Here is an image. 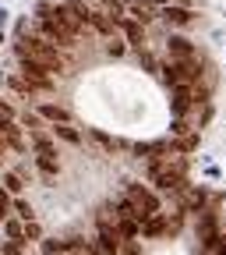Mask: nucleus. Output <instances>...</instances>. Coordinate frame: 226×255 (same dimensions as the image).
Here are the masks:
<instances>
[{
  "label": "nucleus",
  "instance_id": "1",
  "mask_svg": "<svg viewBox=\"0 0 226 255\" xmlns=\"http://www.w3.org/2000/svg\"><path fill=\"white\" fill-rule=\"evenodd\" d=\"M18 57L21 60H36L50 75H64V57L57 53V46L50 39H39V36H18Z\"/></svg>",
  "mask_w": 226,
  "mask_h": 255
},
{
  "label": "nucleus",
  "instance_id": "2",
  "mask_svg": "<svg viewBox=\"0 0 226 255\" xmlns=\"http://www.w3.org/2000/svg\"><path fill=\"white\" fill-rule=\"evenodd\" d=\"M127 199L135 202L138 209V220H149L159 213V199H155V191H149L145 184H127Z\"/></svg>",
  "mask_w": 226,
  "mask_h": 255
},
{
  "label": "nucleus",
  "instance_id": "3",
  "mask_svg": "<svg viewBox=\"0 0 226 255\" xmlns=\"http://www.w3.org/2000/svg\"><path fill=\"white\" fill-rule=\"evenodd\" d=\"M198 75H202V71H198L195 60H170V64H163L166 85H187V82H195Z\"/></svg>",
  "mask_w": 226,
  "mask_h": 255
},
{
  "label": "nucleus",
  "instance_id": "4",
  "mask_svg": "<svg viewBox=\"0 0 226 255\" xmlns=\"http://www.w3.org/2000/svg\"><path fill=\"white\" fill-rule=\"evenodd\" d=\"M21 82H25V89L46 92L53 85V75L43 68V64H36V60H21Z\"/></svg>",
  "mask_w": 226,
  "mask_h": 255
},
{
  "label": "nucleus",
  "instance_id": "5",
  "mask_svg": "<svg viewBox=\"0 0 226 255\" xmlns=\"http://www.w3.org/2000/svg\"><path fill=\"white\" fill-rule=\"evenodd\" d=\"M191 103H195V92H191L187 85H173V100H170L173 114H177V117H184V114L191 110Z\"/></svg>",
  "mask_w": 226,
  "mask_h": 255
},
{
  "label": "nucleus",
  "instance_id": "6",
  "mask_svg": "<svg viewBox=\"0 0 226 255\" xmlns=\"http://www.w3.org/2000/svg\"><path fill=\"white\" fill-rule=\"evenodd\" d=\"M99 252L103 255H120V234H117V227H99Z\"/></svg>",
  "mask_w": 226,
  "mask_h": 255
},
{
  "label": "nucleus",
  "instance_id": "7",
  "mask_svg": "<svg viewBox=\"0 0 226 255\" xmlns=\"http://www.w3.org/2000/svg\"><path fill=\"white\" fill-rule=\"evenodd\" d=\"M120 28H124V36H127V43H131V46H145V25L142 21H135V18H124L120 21Z\"/></svg>",
  "mask_w": 226,
  "mask_h": 255
},
{
  "label": "nucleus",
  "instance_id": "8",
  "mask_svg": "<svg viewBox=\"0 0 226 255\" xmlns=\"http://www.w3.org/2000/svg\"><path fill=\"white\" fill-rule=\"evenodd\" d=\"M170 57L173 60H195V46H191V39H184V36H170Z\"/></svg>",
  "mask_w": 226,
  "mask_h": 255
},
{
  "label": "nucleus",
  "instance_id": "9",
  "mask_svg": "<svg viewBox=\"0 0 226 255\" xmlns=\"http://www.w3.org/2000/svg\"><path fill=\"white\" fill-rule=\"evenodd\" d=\"M142 234H145V238H159V234H170V220H166L163 213L149 216V220L142 223Z\"/></svg>",
  "mask_w": 226,
  "mask_h": 255
},
{
  "label": "nucleus",
  "instance_id": "10",
  "mask_svg": "<svg viewBox=\"0 0 226 255\" xmlns=\"http://www.w3.org/2000/svg\"><path fill=\"white\" fill-rule=\"evenodd\" d=\"M39 117H43V121H53V124H68V121H71V114L64 110V107H57V103H43V107H39Z\"/></svg>",
  "mask_w": 226,
  "mask_h": 255
},
{
  "label": "nucleus",
  "instance_id": "11",
  "mask_svg": "<svg viewBox=\"0 0 226 255\" xmlns=\"http://www.w3.org/2000/svg\"><path fill=\"white\" fill-rule=\"evenodd\" d=\"M117 234H120V238H127V241L138 238V234H142V220H131V216L117 220Z\"/></svg>",
  "mask_w": 226,
  "mask_h": 255
},
{
  "label": "nucleus",
  "instance_id": "12",
  "mask_svg": "<svg viewBox=\"0 0 226 255\" xmlns=\"http://www.w3.org/2000/svg\"><path fill=\"white\" fill-rule=\"evenodd\" d=\"M36 167H39V174H46V177H57V170H60V163H57V156H53V152H39Z\"/></svg>",
  "mask_w": 226,
  "mask_h": 255
},
{
  "label": "nucleus",
  "instance_id": "13",
  "mask_svg": "<svg viewBox=\"0 0 226 255\" xmlns=\"http://www.w3.org/2000/svg\"><path fill=\"white\" fill-rule=\"evenodd\" d=\"M163 152H166V142H145V145L138 142V145H135V156H149V159L163 156Z\"/></svg>",
  "mask_w": 226,
  "mask_h": 255
},
{
  "label": "nucleus",
  "instance_id": "14",
  "mask_svg": "<svg viewBox=\"0 0 226 255\" xmlns=\"http://www.w3.org/2000/svg\"><path fill=\"white\" fill-rule=\"evenodd\" d=\"M163 18H166L170 25H187V21H191V11H187V7H163Z\"/></svg>",
  "mask_w": 226,
  "mask_h": 255
},
{
  "label": "nucleus",
  "instance_id": "15",
  "mask_svg": "<svg viewBox=\"0 0 226 255\" xmlns=\"http://www.w3.org/2000/svg\"><path fill=\"white\" fill-rule=\"evenodd\" d=\"M53 135H57V138H64V142H71V145H78V142H81V135L75 131V128H68V124H53Z\"/></svg>",
  "mask_w": 226,
  "mask_h": 255
},
{
  "label": "nucleus",
  "instance_id": "16",
  "mask_svg": "<svg viewBox=\"0 0 226 255\" xmlns=\"http://www.w3.org/2000/svg\"><path fill=\"white\" fill-rule=\"evenodd\" d=\"M43 231H39V223L36 220H25V241H39Z\"/></svg>",
  "mask_w": 226,
  "mask_h": 255
},
{
  "label": "nucleus",
  "instance_id": "17",
  "mask_svg": "<svg viewBox=\"0 0 226 255\" xmlns=\"http://www.w3.org/2000/svg\"><path fill=\"white\" fill-rule=\"evenodd\" d=\"M7 234H11V241H21V234H25V227L18 220H7Z\"/></svg>",
  "mask_w": 226,
  "mask_h": 255
},
{
  "label": "nucleus",
  "instance_id": "18",
  "mask_svg": "<svg viewBox=\"0 0 226 255\" xmlns=\"http://www.w3.org/2000/svg\"><path fill=\"white\" fill-rule=\"evenodd\" d=\"M202 202H205V191H191V199H187V209H198V213H202Z\"/></svg>",
  "mask_w": 226,
  "mask_h": 255
},
{
  "label": "nucleus",
  "instance_id": "19",
  "mask_svg": "<svg viewBox=\"0 0 226 255\" xmlns=\"http://www.w3.org/2000/svg\"><path fill=\"white\" fill-rule=\"evenodd\" d=\"M32 145H36V152H53V145H50L46 135H36V138H32Z\"/></svg>",
  "mask_w": 226,
  "mask_h": 255
},
{
  "label": "nucleus",
  "instance_id": "20",
  "mask_svg": "<svg viewBox=\"0 0 226 255\" xmlns=\"http://www.w3.org/2000/svg\"><path fill=\"white\" fill-rule=\"evenodd\" d=\"M4 188L11 191V195H14V191H21V177H18V174H7V177H4Z\"/></svg>",
  "mask_w": 226,
  "mask_h": 255
},
{
  "label": "nucleus",
  "instance_id": "21",
  "mask_svg": "<svg viewBox=\"0 0 226 255\" xmlns=\"http://www.w3.org/2000/svg\"><path fill=\"white\" fill-rule=\"evenodd\" d=\"M11 117H14V107L0 100V124H11Z\"/></svg>",
  "mask_w": 226,
  "mask_h": 255
},
{
  "label": "nucleus",
  "instance_id": "22",
  "mask_svg": "<svg viewBox=\"0 0 226 255\" xmlns=\"http://www.w3.org/2000/svg\"><path fill=\"white\" fill-rule=\"evenodd\" d=\"M14 213H18L21 220H32V206H28V202H21V199L14 202Z\"/></svg>",
  "mask_w": 226,
  "mask_h": 255
},
{
  "label": "nucleus",
  "instance_id": "23",
  "mask_svg": "<svg viewBox=\"0 0 226 255\" xmlns=\"http://www.w3.org/2000/svg\"><path fill=\"white\" fill-rule=\"evenodd\" d=\"M11 213V199H7V191H0V220H7Z\"/></svg>",
  "mask_w": 226,
  "mask_h": 255
},
{
  "label": "nucleus",
  "instance_id": "24",
  "mask_svg": "<svg viewBox=\"0 0 226 255\" xmlns=\"http://www.w3.org/2000/svg\"><path fill=\"white\" fill-rule=\"evenodd\" d=\"M0 255H21V241H7L4 248H0Z\"/></svg>",
  "mask_w": 226,
  "mask_h": 255
},
{
  "label": "nucleus",
  "instance_id": "25",
  "mask_svg": "<svg viewBox=\"0 0 226 255\" xmlns=\"http://www.w3.org/2000/svg\"><path fill=\"white\" fill-rule=\"evenodd\" d=\"M64 248H68V245H60V241H57V245H53V241H43V252H46V255H60Z\"/></svg>",
  "mask_w": 226,
  "mask_h": 255
},
{
  "label": "nucleus",
  "instance_id": "26",
  "mask_svg": "<svg viewBox=\"0 0 226 255\" xmlns=\"http://www.w3.org/2000/svg\"><path fill=\"white\" fill-rule=\"evenodd\" d=\"M195 145H198V135H187V138H184V142H180L177 149H184V152H191V149H195Z\"/></svg>",
  "mask_w": 226,
  "mask_h": 255
},
{
  "label": "nucleus",
  "instance_id": "27",
  "mask_svg": "<svg viewBox=\"0 0 226 255\" xmlns=\"http://www.w3.org/2000/svg\"><path fill=\"white\" fill-rule=\"evenodd\" d=\"M138 57H142V64H145V68H149V71H155V57H152V53H145V50H142Z\"/></svg>",
  "mask_w": 226,
  "mask_h": 255
},
{
  "label": "nucleus",
  "instance_id": "28",
  "mask_svg": "<svg viewBox=\"0 0 226 255\" xmlns=\"http://www.w3.org/2000/svg\"><path fill=\"white\" fill-rule=\"evenodd\" d=\"M21 121H25V124H28V128H39V114H25V117H21Z\"/></svg>",
  "mask_w": 226,
  "mask_h": 255
},
{
  "label": "nucleus",
  "instance_id": "29",
  "mask_svg": "<svg viewBox=\"0 0 226 255\" xmlns=\"http://www.w3.org/2000/svg\"><path fill=\"white\" fill-rule=\"evenodd\" d=\"M106 53H110V57H120V53H124V46H120V43H110V46H106Z\"/></svg>",
  "mask_w": 226,
  "mask_h": 255
},
{
  "label": "nucleus",
  "instance_id": "30",
  "mask_svg": "<svg viewBox=\"0 0 226 255\" xmlns=\"http://www.w3.org/2000/svg\"><path fill=\"white\" fill-rule=\"evenodd\" d=\"M124 255H138V245H135V241H127V245H124Z\"/></svg>",
  "mask_w": 226,
  "mask_h": 255
},
{
  "label": "nucleus",
  "instance_id": "31",
  "mask_svg": "<svg viewBox=\"0 0 226 255\" xmlns=\"http://www.w3.org/2000/svg\"><path fill=\"white\" fill-rule=\"evenodd\" d=\"M216 252H219V255H226V238H219V245H216Z\"/></svg>",
  "mask_w": 226,
  "mask_h": 255
}]
</instances>
